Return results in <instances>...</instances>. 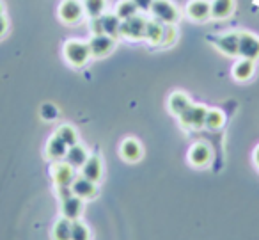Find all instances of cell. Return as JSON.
<instances>
[{"label": "cell", "mask_w": 259, "mask_h": 240, "mask_svg": "<svg viewBox=\"0 0 259 240\" xmlns=\"http://www.w3.org/2000/svg\"><path fill=\"white\" fill-rule=\"evenodd\" d=\"M190 104H192V101H190V98H188L187 93H183V91H176V93H172L169 96L167 107H169L170 114H174V116H178V118H180V116L187 111V107Z\"/></svg>", "instance_id": "cell-20"}, {"label": "cell", "mask_w": 259, "mask_h": 240, "mask_svg": "<svg viewBox=\"0 0 259 240\" xmlns=\"http://www.w3.org/2000/svg\"><path fill=\"white\" fill-rule=\"evenodd\" d=\"M57 133L59 137H61L62 141H64L68 146H73V144H76L78 143V133H76V130L73 128L71 125H62V126H59L57 128Z\"/></svg>", "instance_id": "cell-27"}, {"label": "cell", "mask_w": 259, "mask_h": 240, "mask_svg": "<svg viewBox=\"0 0 259 240\" xmlns=\"http://www.w3.org/2000/svg\"><path fill=\"white\" fill-rule=\"evenodd\" d=\"M83 212V199H80L78 196H69L66 199H62V217L69 219V221H76Z\"/></svg>", "instance_id": "cell-18"}, {"label": "cell", "mask_w": 259, "mask_h": 240, "mask_svg": "<svg viewBox=\"0 0 259 240\" xmlns=\"http://www.w3.org/2000/svg\"><path fill=\"white\" fill-rule=\"evenodd\" d=\"M119 155L128 164H135V162H139L142 158L144 150H142V144L135 137H126L121 143V146H119Z\"/></svg>", "instance_id": "cell-10"}, {"label": "cell", "mask_w": 259, "mask_h": 240, "mask_svg": "<svg viewBox=\"0 0 259 240\" xmlns=\"http://www.w3.org/2000/svg\"><path fill=\"white\" fill-rule=\"evenodd\" d=\"M213 47L219 52H222L227 57H234L238 55V45H240V32H226L220 36L209 38Z\"/></svg>", "instance_id": "cell-7"}, {"label": "cell", "mask_w": 259, "mask_h": 240, "mask_svg": "<svg viewBox=\"0 0 259 240\" xmlns=\"http://www.w3.org/2000/svg\"><path fill=\"white\" fill-rule=\"evenodd\" d=\"M0 15H4V2L0 0Z\"/></svg>", "instance_id": "cell-35"}, {"label": "cell", "mask_w": 259, "mask_h": 240, "mask_svg": "<svg viewBox=\"0 0 259 240\" xmlns=\"http://www.w3.org/2000/svg\"><path fill=\"white\" fill-rule=\"evenodd\" d=\"M57 190H59V196H61V201L66 199V197H69V196H73L71 187H57Z\"/></svg>", "instance_id": "cell-32"}, {"label": "cell", "mask_w": 259, "mask_h": 240, "mask_svg": "<svg viewBox=\"0 0 259 240\" xmlns=\"http://www.w3.org/2000/svg\"><path fill=\"white\" fill-rule=\"evenodd\" d=\"M149 11L155 15L156 20H160V22L165 23V25H170V23L176 25L178 20H180V9H178L176 4H172L170 0H153Z\"/></svg>", "instance_id": "cell-3"}, {"label": "cell", "mask_w": 259, "mask_h": 240, "mask_svg": "<svg viewBox=\"0 0 259 240\" xmlns=\"http://www.w3.org/2000/svg\"><path fill=\"white\" fill-rule=\"evenodd\" d=\"M91 238V231L83 222L71 221V240H89Z\"/></svg>", "instance_id": "cell-28"}, {"label": "cell", "mask_w": 259, "mask_h": 240, "mask_svg": "<svg viewBox=\"0 0 259 240\" xmlns=\"http://www.w3.org/2000/svg\"><path fill=\"white\" fill-rule=\"evenodd\" d=\"M226 123V114H224L220 109H208L206 112V121H204V126L208 130H220Z\"/></svg>", "instance_id": "cell-23"}, {"label": "cell", "mask_w": 259, "mask_h": 240, "mask_svg": "<svg viewBox=\"0 0 259 240\" xmlns=\"http://www.w3.org/2000/svg\"><path fill=\"white\" fill-rule=\"evenodd\" d=\"M146 25H148V20H144L142 16L135 15L128 20H122L121 22V36L128 38V40H144L146 34Z\"/></svg>", "instance_id": "cell-6"}, {"label": "cell", "mask_w": 259, "mask_h": 240, "mask_svg": "<svg viewBox=\"0 0 259 240\" xmlns=\"http://www.w3.org/2000/svg\"><path fill=\"white\" fill-rule=\"evenodd\" d=\"M238 55L250 61L259 59V36L250 30L240 32V45H238Z\"/></svg>", "instance_id": "cell-4"}, {"label": "cell", "mask_w": 259, "mask_h": 240, "mask_svg": "<svg viewBox=\"0 0 259 240\" xmlns=\"http://www.w3.org/2000/svg\"><path fill=\"white\" fill-rule=\"evenodd\" d=\"M52 236H54V240H71V221L66 217L59 219L54 226Z\"/></svg>", "instance_id": "cell-26"}, {"label": "cell", "mask_w": 259, "mask_h": 240, "mask_svg": "<svg viewBox=\"0 0 259 240\" xmlns=\"http://www.w3.org/2000/svg\"><path fill=\"white\" fill-rule=\"evenodd\" d=\"M66 162H68L71 167H82L83 164H85V160L89 158V153H87V150L82 146V144H73V146L68 148V153H66Z\"/></svg>", "instance_id": "cell-21"}, {"label": "cell", "mask_w": 259, "mask_h": 240, "mask_svg": "<svg viewBox=\"0 0 259 240\" xmlns=\"http://www.w3.org/2000/svg\"><path fill=\"white\" fill-rule=\"evenodd\" d=\"M254 164H255V167L259 169V144L255 146V150H254Z\"/></svg>", "instance_id": "cell-34"}, {"label": "cell", "mask_w": 259, "mask_h": 240, "mask_svg": "<svg viewBox=\"0 0 259 240\" xmlns=\"http://www.w3.org/2000/svg\"><path fill=\"white\" fill-rule=\"evenodd\" d=\"M178 41V29L174 23L170 25H165V34H163V41H162V47H170Z\"/></svg>", "instance_id": "cell-29"}, {"label": "cell", "mask_w": 259, "mask_h": 240, "mask_svg": "<svg viewBox=\"0 0 259 240\" xmlns=\"http://www.w3.org/2000/svg\"><path fill=\"white\" fill-rule=\"evenodd\" d=\"M62 55H64L66 62L73 68H82L89 62L91 55V48L89 43L80 40H68L62 47Z\"/></svg>", "instance_id": "cell-1"}, {"label": "cell", "mask_w": 259, "mask_h": 240, "mask_svg": "<svg viewBox=\"0 0 259 240\" xmlns=\"http://www.w3.org/2000/svg\"><path fill=\"white\" fill-rule=\"evenodd\" d=\"M206 112H208V107H204V105L190 104L187 107V111L180 116V121H181V125L187 126V128L199 130V128H202V126H204Z\"/></svg>", "instance_id": "cell-5"}, {"label": "cell", "mask_w": 259, "mask_h": 240, "mask_svg": "<svg viewBox=\"0 0 259 240\" xmlns=\"http://www.w3.org/2000/svg\"><path fill=\"white\" fill-rule=\"evenodd\" d=\"M41 118L45 119V121H54L55 118L59 116V109L55 107L54 104H43L41 105Z\"/></svg>", "instance_id": "cell-30"}, {"label": "cell", "mask_w": 259, "mask_h": 240, "mask_svg": "<svg viewBox=\"0 0 259 240\" xmlns=\"http://www.w3.org/2000/svg\"><path fill=\"white\" fill-rule=\"evenodd\" d=\"M52 178H54L57 187H71L75 182V167L68 164V162H55L52 167Z\"/></svg>", "instance_id": "cell-11"}, {"label": "cell", "mask_w": 259, "mask_h": 240, "mask_svg": "<svg viewBox=\"0 0 259 240\" xmlns=\"http://www.w3.org/2000/svg\"><path fill=\"white\" fill-rule=\"evenodd\" d=\"M68 148H69L68 144H66L64 141L57 135V133H54V135L48 139L45 155H47L48 160L59 162V160H62V158L66 157V153H68Z\"/></svg>", "instance_id": "cell-14"}, {"label": "cell", "mask_w": 259, "mask_h": 240, "mask_svg": "<svg viewBox=\"0 0 259 240\" xmlns=\"http://www.w3.org/2000/svg\"><path fill=\"white\" fill-rule=\"evenodd\" d=\"M139 11L137 4H135L134 0H121L117 6H115V16H117L119 20H128L132 18V16H135Z\"/></svg>", "instance_id": "cell-25"}, {"label": "cell", "mask_w": 259, "mask_h": 240, "mask_svg": "<svg viewBox=\"0 0 259 240\" xmlns=\"http://www.w3.org/2000/svg\"><path fill=\"white\" fill-rule=\"evenodd\" d=\"M187 16L192 22H204L211 18V2L209 0H190L185 8Z\"/></svg>", "instance_id": "cell-12"}, {"label": "cell", "mask_w": 259, "mask_h": 240, "mask_svg": "<svg viewBox=\"0 0 259 240\" xmlns=\"http://www.w3.org/2000/svg\"><path fill=\"white\" fill-rule=\"evenodd\" d=\"M80 171H82L83 178L98 183L101 180V176H103V160L98 155H91L85 160V164L80 167Z\"/></svg>", "instance_id": "cell-13"}, {"label": "cell", "mask_w": 259, "mask_h": 240, "mask_svg": "<svg viewBox=\"0 0 259 240\" xmlns=\"http://www.w3.org/2000/svg\"><path fill=\"white\" fill-rule=\"evenodd\" d=\"M83 4L80 0H62L57 8V15L64 25H75L83 16Z\"/></svg>", "instance_id": "cell-2"}, {"label": "cell", "mask_w": 259, "mask_h": 240, "mask_svg": "<svg viewBox=\"0 0 259 240\" xmlns=\"http://www.w3.org/2000/svg\"><path fill=\"white\" fill-rule=\"evenodd\" d=\"M91 55L96 59L107 57L115 48V40L107 34H93V40L89 41Z\"/></svg>", "instance_id": "cell-9"}, {"label": "cell", "mask_w": 259, "mask_h": 240, "mask_svg": "<svg viewBox=\"0 0 259 240\" xmlns=\"http://www.w3.org/2000/svg\"><path fill=\"white\" fill-rule=\"evenodd\" d=\"M101 27H103V34L117 40V36H121V20L114 15H101L100 16Z\"/></svg>", "instance_id": "cell-22"}, {"label": "cell", "mask_w": 259, "mask_h": 240, "mask_svg": "<svg viewBox=\"0 0 259 240\" xmlns=\"http://www.w3.org/2000/svg\"><path fill=\"white\" fill-rule=\"evenodd\" d=\"M83 11L89 18H100L107 11V0H83Z\"/></svg>", "instance_id": "cell-24"}, {"label": "cell", "mask_w": 259, "mask_h": 240, "mask_svg": "<svg viewBox=\"0 0 259 240\" xmlns=\"http://www.w3.org/2000/svg\"><path fill=\"white\" fill-rule=\"evenodd\" d=\"M71 190L75 196H78L80 199H93V197H96L98 194V187H96V182H91V180L83 178V176H78V178H75V182H73L71 185Z\"/></svg>", "instance_id": "cell-15"}, {"label": "cell", "mask_w": 259, "mask_h": 240, "mask_svg": "<svg viewBox=\"0 0 259 240\" xmlns=\"http://www.w3.org/2000/svg\"><path fill=\"white\" fill-rule=\"evenodd\" d=\"M211 157H213L211 146L208 143H202V141L192 144L190 150H188V162L194 167H206L211 162Z\"/></svg>", "instance_id": "cell-8"}, {"label": "cell", "mask_w": 259, "mask_h": 240, "mask_svg": "<svg viewBox=\"0 0 259 240\" xmlns=\"http://www.w3.org/2000/svg\"><path fill=\"white\" fill-rule=\"evenodd\" d=\"M254 73H255V61L243 59V57L238 62H234L233 70H231V75L238 82H247V80H250L254 77Z\"/></svg>", "instance_id": "cell-16"}, {"label": "cell", "mask_w": 259, "mask_h": 240, "mask_svg": "<svg viewBox=\"0 0 259 240\" xmlns=\"http://www.w3.org/2000/svg\"><path fill=\"white\" fill-rule=\"evenodd\" d=\"M139 9H151L153 0H134Z\"/></svg>", "instance_id": "cell-33"}, {"label": "cell", "mask_w": 259, "mask_h": 240, "mask_svg": "<svg viewBox=\"0 0 259 240\" xmlns=\"http://www.w3.org/2000/svg\"><path fill=\"white\" fill-rule=\"evenodd\" d=\"M9 30V20L6 15H0V38H4Z\"/></svg>", "instance_id": "cell-31"}, {"label": "cell", "mask_w": 259, "mask_h": 240, "mask_svg": "<svg viewBox=\"0 0 259 240\" xmlns=\"http://www.w3.org/2000/svg\"><path fill=\"white\" fill-rule=\"evenodd\" d=\"M163 34H165V23H162L160 20H151L146 25V34L144 40L148 41L151 47H162Z\"/></svg>", "instance_id": "cell-17"}, {"label": "cell", "mask_w": 259, "mask_h": 240, "mask_svg": "<svg viewBox=\"0 0 259 240\" xmlns=\"http://www.w3.org/2000/svg\"><path fill=\"white\" fill-rule=\"evenodd\" d=\"M236 9V0H211V18L227 20Z\"/></svg>", "instance_id": "cell-19"}]
</instances>
